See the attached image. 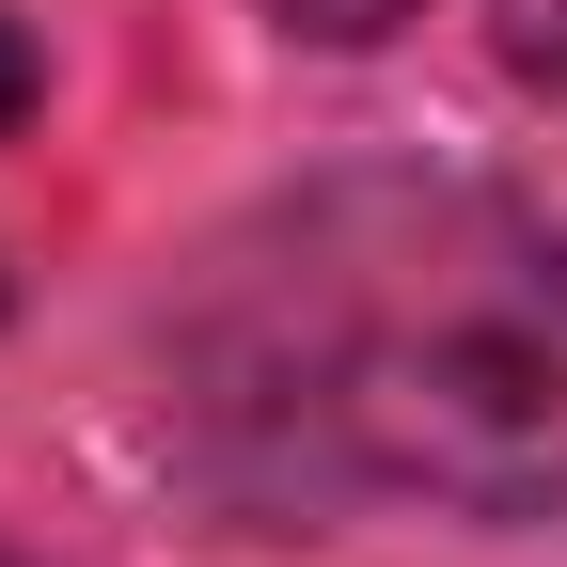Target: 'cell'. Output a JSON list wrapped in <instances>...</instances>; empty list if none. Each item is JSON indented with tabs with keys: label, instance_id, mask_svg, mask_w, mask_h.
Here are the masks:
<instances>
[{
	"label": "cell",
	"instance_id": "obj_2",
	"mask_svg": "<svg viewBox=\"0 0 567 567\" xmlns=\"http://www.w3.org/2000/svg\"><path fill=\"white\" fill-rule=\"evenodd\" d=\"M32 95H48V48H32V32H17V17H0V126H17V111H32Z\"/></svg>",
	"mask_w": 567,
	"mask_h": 567
},
{
	"label": "cell",
	"instance_id": "obj_1",
	"mask_svg": "<svg viewBox=\"0 0 567 567\" xmlns=\"http://www.w3.org/2000/svg\"><path fill=\"white\" fill-rule=\"evenodd\" d=\"M174 394L268 505H567V237L488 174L347 158L205 252Z\"/></svg>",
	"mask_w": 567,
	"mask_h": 567
},
{
	"label": "cell",
	"instance_id": "obj_5",
	"mask_svg": "<svg viewBox=\"0 0 567 567\" xmlns=\"http://www.w3.org/2000/svg\"><path fill=\"white\" fill-rule=\"evenodd\" d=\"M0 567H17V551H0Z\"/></svg>",
	"mask_w": 567,
	"mask_h": 567
},
{
	"label": "cell",
	"instance_id": "obj_4",
	"mask_svg": "<svg viewBox=\"0 0 567 567\" xmlns=\"http://www.w3.org/2000/svg\"><path fill=\"white\" fill-rule=\"evenodd\" d=\"M300 32H394V0H284Z\"/></svg>",
	"mask_w": 567,
	"mask_h": 567
},
{
	"label": "cell",
	"instance_id": "obj_3",
	"mask_svg": "<svg viewBox=\"0 0 567 567\" xmlns=\"http://www.w3.org/2000/svg\"><path fill=\"white\" fill-rule=\"evenodd\" d=\"M505 32H520V48L551 63V80H567V0H505Z\"/></svg>",
	"mask_w": 567,
	"mask_h": 567
}]
</instances>
